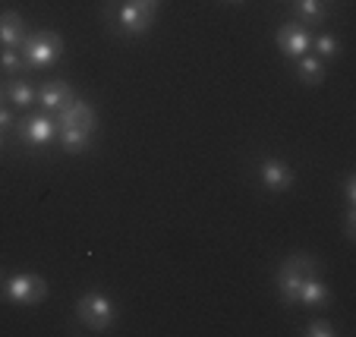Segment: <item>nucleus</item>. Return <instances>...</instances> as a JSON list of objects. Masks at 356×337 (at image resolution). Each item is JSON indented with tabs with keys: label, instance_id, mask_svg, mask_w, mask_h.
Instances as JSON below:
<instances>
[{
	"label": "nucleus",
	"instance_id": "2eb2a0df",
	"mask_svg": "<svg viewBox=\"0 0 356 337\" xmlns=\"http://www.w3.org/2000/svg\"><path fill=\"white\" fill-rule=\"evenodd\" d=\"M296 16H300L306 26H318L325 19V3L322 0H296Z\"/></svg>",
	"mask_w": 356,
	"mask_h": 337
},
{
	"label": "nucleus",
	"instance_id": "0eeeda50",
	"mask_svg": "<svg viewBox=\"0 0 356 337\" xmlns=\"http://www.w3.org/2000/svg\"><path fill=\"white\" fill-rule=\"evenodd\" d=\"M152 19H155V13L136 7L133 0L120 3V10H117V26H120L127 35H145L148 28H152Z\"/></svg>",
	"mask_w": 356,
	"mask_h": 337
},
{
	"label": "nucleus",
	"instance_id": "aec40b11",
	"mask_svg": "<svg viewBox=\"0 0 356 337\" xmlns=\"http://www.w3.org/2000/svg\"><path fill=\"white\" fill-rule=\"evenodd\" d=\"M356 236V211H353V205H350V211H347V240H353Z\"/></svg>",
	"mask_w": 356,
	"mask_h": 337
},
{
	"label": "nucleus",
	"instance_id": "a211bd4d",
	"mask_svg": "<svg viewBox=\"0 0 356 337\" xmlns=\"http://www.w3.org/2000/svg\"><path fill=\"white\" fill-rule=\"evenodd\" d=\"M312 47L318 51V57H337L341 54V41H337L334 35H318V38L312 41Z\"/></svg>",
	"mask_w": 356,
	"mask_h": 337
},
{
	"label": "nucleus",
	"instance_id": "f03ea898",
	"mask_svg": "<svg viewBox=\"0 0 356 337\" xmlns=\"http://www.w3.org/2000/svg\"><path fill=\"white\" fill-rule=\"evenodd\" d=\"M76 315L88 331H111L117 322V306L104 293H86L76 303Z\"/></svg>",
	"mask_w": 356,
	"mask_h": 337
},
{
	"label": "nucleus",
	"instance_id": "f257e3e1",
	"mask_svg": "<svg viewBox=\"0 0 356 337\" xmlns=\"http://www.w3.org/2000/svg\"><path fill=\"white\" fill-rule=\"evenodd\" d=\"M306 277H318V262L312 256L293 252V256H287L281 262V268H277V290H281V297L287 299V303H296Z\"/></svg>",
	"mask_w": 356,
	"mask_h": 337
},
{
	"label": "nucleus",
	"instance_id": "ddd939ff",
	"mask_svg": "<svg viewBox=\"0 0 356 337\" xmlns=\"http://www.w3.org/2000/svg\"><path fill=\"white\" fill-rule=\"evenodd\" d=\"M296 76H300L306 85H318V82L325 79V67H322V60L318 57H312V54H302V57H296Z\"/></svg>",
	"mask_w": 356,
	"mask_h": 337
},
{
	"label": "nucleus",
	"instance_id": "9d476101",
	"mask_svg": "<svg viewBox=\"0 0 356 337\" xmlns=\"http://www.w3.org/2000/svg\"><path fill=\"white\" fill-rule=\"evenodd\" d=\"M22 41H26V22L16 10L0 13V47H16L19 51Z\"/></svg>",
	"mask_w": 356,
	"mask_h": 337
},
{
	"label": "nucleus",
	"instance_id": "393cba45",
	"mask_svg": "<svg viewBox=\"0 0 356 337\" xmlns=\"http://www.w3.org/2000/svg\"><path fill=\"white\" fill-rule=\"evenodd\" d=\"M3 277H7V274H3V268H0V283H3Z\"/></svg>",
	"mask_w": 356,
	"mask_h": 337
},
{
	"label": "nucleus",
	"instance_id": "4be33fe9",
	"mask_svg": "<svg viewBox=\"0 0 356 337\" xmlns=\"http://www.w3.org/2000/svg\"><path fill=\"white\" fill-rule=\"evenodd\" d=\"M136 7H142V10H148V13H155L158 7H161V0H133Z\"/></svg>",
	"mask_w": 356,
	"mask_h": 337
},
{
	"label": "nucleus",
	"instance_id": "b1692460",
	"mask_svg": "<svg viewBox=\"0 0 356 337\" xmlns=\"http://www.w3.org/2000/svg\"><path fill=\"white\" fill-rule=\"evenodd\" d=\"M221 3H243V0H221Z\"/></svg>",
	"mask_w": 356,
	"mask_h": 337
},
{
	"label": "nucleus",
	"instance_id": "423d86ee",
	"mask_svg": "<svg viewBox=\"0 0 356 337\" xmlns=\"http://www.w3.org/2000/svg\"><path fill=\"white\" fill-rule=\"evenodd\" d=\"M98 126V117H95L92 104L86 101H73L70 108L57 110V129H86V133H95Z\"/></svg>",
	"mask_w": 356,
	"mask_h": 337
},
{
	"label": "nucleus",
	"instance_id": "39448f33",
	"mask_svg": "<svg viewBox=\"0 0 356 337\" xmlns=\"http://www.w3.org/2000/svg\"><path fill=\"white\" fill-rule=\"evenodd\" d=\"M16 133H19V139L29 142V145H47V142L57 135V120H51L47 114H35V117L19 120Z\"/></svg>",
	"mask_w": 356,
	"mask_h": 337
},
{
	"label": "nucleus",
	"instance_id": "dca6fc26",
	"mask_svg": "<svg viewBox=\"0 0 356 337\" xmlns=\"http://www.w3.org/2000/svg\"><path fill=\"white\" fill-rule=\"evenodd\" d=\"M26 67L29 63H26V57H22V51H16V47H3V51H0V69H3V73L16 76Z\"/></svg>",
	"mask_w": 356,
	"mask_h": 337
},
{
	"label": "nucleus",
	"instance_id": "a878e982",
	"mask_svg": "<svg viewBox=\"0 0 356 337\" xmlns=\"http://www.w3.org/2000/svg\"><path fill=\"white\" fill-rule=\"evenodd\" d=\"M322 3H325V0H322Z\"/></svg>",
	"mask_w": 356,
	"mask_h": 337
},
{
	"label": "nucleus",
	"instance_id": "6e6552de",
	"mask_svg": "<svg viewBox=\"0 0 356 337\" xmlns=\"http://www.w3.org/2000/svg\"><path fill=\"white\" fill-rule=\"evenodd\" d=\"M277 47H281L287 57H302L306 51L312 47V38H309V32L300 26V22H290V26H284L281 32H277Z\"/></svg>",
	"mask_w": 356,
	"mask_h": 337
},
{
	"label": "nucleus",
	"instance_id": "f3484780",
	"mask_svg": "<svg viewBox=\"0 0 356 337\" xmlns=\"http://www.w3.org/2000/svg\"><path fill=\"white\" fill-rule=\"evenodd\" d=\"M7 94H10V101L13 104H19V108H26V104H32L38 94H35V88L29 85V82H13V85L7 88Z\"/></svg>",
	"mask_w": 356,
	"mask_h": 337
},
{
	"label": "nucleus",
	"instance_id": "412c9836",
	"mask_svg": "<svg viewBox=\"0 0 356 337\" xmlns=\"http://www.w3.org/2000/svg\"><path fill=\"white\" fill-rule=\"evenodd\" d=\"M347 202L356 205V176H353V174L347 176Z\"/></svg>",
	"mask_w": 356,
	"mask_h": 337
},
{
	"label": "nucleus",
	"instance_id": "6ab92c4d",
	"mask_svg": "<svg viewBox=\"0 0 356 337\" xmlns=\"http://www.w3.org/2000/svg\"><path fill=\"white\" fill-rule=\"evenodd\" d=\"M334 334H337V328L331 322H322V318L306 328V337H334Z\"/></svg>",
	"mask_w": 356,
	"mask_h": 337
},
{
	"label": "nucleus",
	"instance_id": "9b49d317",
	"mask_svg": "<svg viewBox=\"0 0 356 337\" xmlns=\"http://www.w3.org/2000/svg\"><path fill=\"white\" fill-rule=\"evenodd\" d=\"M38 101L44 104L47 110H63V108H70V104L76 101V94H73V88H70L67 82H44L41 92H38Z\"/></svg>",
	"mask_w": 356,
	"mask_h": 337
},
{
	"label": "nucleus",
	"instance_id": "1a4fd4ad",
	"mask_svg": "<svg viewBox=\"0 0 356 337\" xmlns=\"http://www.w3.org/2000/svg\"><path fill=\"white\" fill-rule=\"evenodd\" d=\"M259 180H262L265 189H271V192H284V189L293 186V170H290L284 161L268 158V161L262 164V170H259Z\"/></svg>",
	"mask_w": 356,
	"mask_h": 337
},
{
	"label": "nucleus",
	"instance_id": "f8f14e48",
	"mask_svg": "<svg viewBox=\"0 0 356 337\" xmlns=\"http://www.w3.org/2000/svg\"><path fill=\"white\" fill-rule=\"evenodd\" d=\"M331 293L328 287H325L318 277H306L300 287V297H296V303H306V306H328Z\"/></svg>",
	"mask_w": 356,
	"mask_h": 337
},
{
	"label": "nucleus",
	"instance_id": "5701e85b",
	"mask_svg": "<svg viewBox=\"0 0 356 337\" xmlns=\"http://www.w3.org/2000/svg\"><path fill=\"white\" fill-rule=\"evenodd\" d=\"M7 126H13V114L0 108V129H7Z\"/></svg>",
	"mask_w": 356,
	"mask_h": 337
},
{
	"label": "nucleus",
	"instance_id": "7ed1b4c3",
	"mask_svg": "<svg viewBox=\"0 0 356 337\" xmlns=\"http://www.w3.org/2000/svg\"><path fill=\"white\" fill-rule=\"evenodd\" d=\"M22 57H26L29 67H51L54 60H60L63 54V38L57 32H32L22 41Z\"/></svg>",
	"mask_w": 356,
	"mask_h": 337
},
{
	"label": "nucleus",
	"instance_id": "20e7f679",
	"mask_svg": "<svg viewBox=\"0 0 356 337\" xmlns=\"http://www.w3.org/2000/svg\"><path fill=\"white\" fill-rule=\"evenodd\" d=\"M3 297L13 306H38L47 297V283L38 274H13L3 283Z\"/></svg>",
	"mask_w": 356,
	"mask_h": 337
},
{
	"label": "nucleus",
	"instance_id": "4468645a",
	"mask_svg": "<svg viewBox=\"0 0 356 337\" xmlns=\"http://www.w3.org/2000/svg\"><path fill=\"white\" fill-rule=\"evenodd\" d=\"M57 135H60V145L70 155H82L92 145V133H86V129H57Z\"/></svg>",
	"mask_w": 356,
	"mask_h": 337
}]
</instances>
